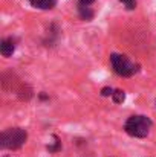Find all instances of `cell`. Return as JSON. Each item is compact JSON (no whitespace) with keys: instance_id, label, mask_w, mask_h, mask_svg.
Listing matches in <instances>:
<instances>
[{"instance_id":"obj_1","label":"cell","mask_w":156,"mask_h":157,"mask_svg":"<svg viewBox=\"0 0 156 157\" xmlns=\"http://www.w3.org/2000/svg\"><path fill=\"white\" fill-rule=\"evenodd\" d=\"M150 128H152V121L147 116H142V114L130 116L126 121V125H124V130L129 136L139 137V139L146 137L150 133Z\"/></svg>"},{"instance_id":"obj_2","label":"cell","mask_w":156,"mask_h":157,"mask_svg":"<svg viewBox=\"0 0 156 157\" xmlns=\"http://www.w3.org/2000/svg\"><path fill=\"white\" fill-rule=\"evenodd\" d=\"M28 133L23 128H8L0 136V145L5 150H18L25 145Z\"/></svg>"},{"instance_id":"obj_3","label":"cell","mask_w":156,"mask_h":157,"mask_svg":"<svg viewBox=\"0 0 156 157\" xmlns=\"http://www.w3.org/2000/svg\"><path fill=\"white\" fill-rule=\"evenodd\" d=\"M110 63H112V67H113L115 73H118L119 76H132L136 72L135 64L130 63L129 58L124 56V55L112 53L110 55Z\"/></svg>"},{"instance_id":"obj_4","label":"cell","mask_w":156,"mask_h":157,"mask_svg":"<svg viewBox=\"0 0 156 157\" xmlns=\"http://www.w3.org/2000/svg\"><path fill=\"white\" fill-rule=\"evenodd\" d=\"M15 51V44H14V41H12V38H5V40H2V43H0V52L3 56H11L12 53Z\"/></svg>"},{"instance_id":"obj_5","label":"cell","mask_w":156,"mask_h":157,"mask_svg":"<svg viewBox=\"0 0 156 157\" xmlns=\"http://www.w3.org/2000/svg\"><path fill=\"white\" fill-rule=\"evenodd\" d=\"M80 17L83 20H92L94 18V11L89 8V6H84V5H80Z\"/></svg>"},{"instance_id":"obj_6","label":"cell","mask_w":156,"mask_h":157,"mask_svg":"<svg viewBox=\"0 0 156 157\" xmlns=\"http://www.w3.org/2000/svg\"><path fill=\"white\" fill-rule=\"evenodd\" d=\"M112 98H113V102H116V104H122L124 99H126V93H124L122 90H115L113 95H112Z\"/></svg>"},{"instance_id":"obj_7","label":"cell","mask_w":156,"mask_h":157,"mask_svg":"<svg viewBox=\"0 0 156 157\" xmlns=\"http://www.w3.org/2000/svg\"><path fill=\"white\" fill-rule=\"evenodd\" d=\"M54 6H55V0H42L37 8H40V9H52Z\"/></svg>"},{"instance_id":"obj_8","label":"cell","mask_w":156,"mask_h":157,"mask_svg":"<svg viewBox=\"0 0 156 157\" xmlns=\"http://www.w3.org/2000/svg\"><path fill=\"white\" fill-rule=\"evenodd\" d=\"M122 3H124V6L127 8V9H135V6H136V0H121Z\"/></svg>"},{"instance_id":"obj_9","label":"cell","mask_w":156,"mask_h":157,"mask_svg":"<svg viewBox=\"0 0 156 157\" xmlns=\"http://www.w3.org/2000/svg\"><path fill=\"white\" fill-rule=\"evenodd\" d=\"M101 95H103V96H112V95H113V90H112L110 87H106V89L101 90Z\"/></svg>"},{"instance_id":"obj_10","label":"cell","mask_w":156,"mask_h":157,"mask_svg":"<svg viewBox=\"0 0 156 157\" xmlns=\"http://www.w3.org/2000/svg\"><path fill=\"white\" fill-rule=\"evenodd\" d=\"M95 0H80V5H84V6H90Z\"/></svg>"},{"instance_id":"obj_11","label":"cell","mask_w":156,"mask_h":157,"mask_svg":"<svg viewBox=\"0 0 156 157\" xmlns=\"http://www.w3.org/2000/svg\"><path fill=\"white\" fill-rule=\"evenodd\" d=\"M40 2H42V0H29V3H31L32 6H35V8L40 5Z\"/></svg>"}]
</instances>
